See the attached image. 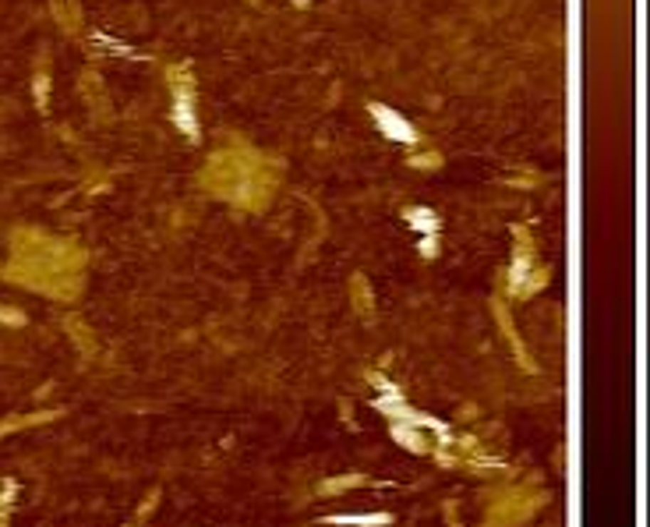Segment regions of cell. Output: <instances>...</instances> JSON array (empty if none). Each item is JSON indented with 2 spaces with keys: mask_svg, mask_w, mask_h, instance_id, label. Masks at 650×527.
<instances>
[{
  "mask_svg": "<svg viewBox=\"0 0 650 527\" xmlns=\"http://www.w3.org/2000/svg\"><path fill=\"white\" fill-rule=\"evenodd\" d=\"M372 113H374V124H378V127H382L392 142L414 145V138H417V135H414V127H410V124H407L396 110H389V106H372Z\"/></svg>",
  "mask_w": 650,
  "mask_h": 527,
  "instance_id": "1",
  "label": "cell"
},
{
  "mask_svg": "<svg viewBox=\"0 0 650 527\" xmlns=\"http://www.w3.org/2000/svg\"><path fill=\"white\" fill-rule=\"evenodd\" d=\"M414 219H417V223H421V226H417V230H435V226H439V223H435V216H431V212H414Z\"/></svg>",
  "mask_w": 650,
  "mask_h": 527,
  "instance_id": "2",
  "label": "cell"
}]
</instances>
